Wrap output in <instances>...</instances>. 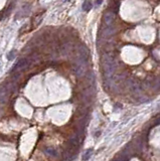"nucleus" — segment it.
Listing matches in <instances>:
<instances>
[{
  "label": "nucleus",
  "instance_id": "1",
  "mask_svg": "<svg viewBox=\"0 0 160 161\" xmlns=\"http://www.w3.org/2000/svg\"><path fill=\"white\" fill-rule=\"evenodd\" d=\"M87 71V66H86V60H82V58H79L77 64L74 67V71L78 77H83V76L86 74Z\"/></svg>",
  "mask_w": 160,
  "mask_h": 161
},
{
  "label": "nucleus",
  "instance_id": "2",
  "mask_svg": "<svg viewBox=\"0 0 160 161\" xmlns=\"http://www.w3.org/2000/svg\"><path fill=\"white\" fill-rule=\"evenodd\" d=\"M11 95L10 91V86H2L0 87V102L1 103H6Z\"/></svg>",
  "mask_w": 160,
  "mask_h": 161
},
{
  "label": "nucleus",
  "instance_id": "3",
  "mask_svg": "<svg viewBox=\"0 0 160 161\" xmlns=\"http://www.w3.org/2000/svg\"><path fill=\"white\" fill-rule=\"evenodd\" d=\"M27 65H28V60H24V58H23V60H18V62H17V64L12 67L11 71H21V69H23L24 67H26Z\"/></svg>",
  "mask_w": 160,
  "mask_h": 161
},
{
  "label": "nucleus",
  "instance_id": "4",
  "mask_svg": "<svg viewBox=\"0 0 160 161\" xmlns=\"http://www.w3.org/2000/svg\"><path fill=\"white\" fill-rule=\"evenodd\" d=\"M79 53H80V56H79V58L87 62L88 58H89V54H90L88 47L85 46V45H82V46L80 47V49H79Z\"/></svg>",
  "mask_w": 160,
  "mask_h": 161
},
{
  "label": "nucleus",
  "instance_id": "5",
  "mask_svg": "<svg viewBox=\"0 0 160 161\" xmlns=\"http://www.w3.org/2000/svg\"><path fill=\"white\" fill-rule=\"evenodd\" d=\"M114 12H112V11H109V12H107L106 14L104 15V22H105V24L107 25V26H110V25H112V23H113V21H114Z\"/></svg>",
  "mask_w": 160,
  "mask_h": 161
},
{
  "label": "nucleus",
  "instance_id": "6",
  "mask_svg": "<svg viewBox=\"0 0 160 161\" xmlns=\"http://www.w3.org/2000/svg\"><path fill=\"white\" fill-rule=\"evenodd\" d=\"M114 33H115V28L112 27L110 25V26H107L104 30H103L102 36H103V37H105V38H106V37H111V36L114 35Z\"/></svg>",
  "mask_w": 160,
  "mask_h": 161
},
{
  "label": "nucleus",
  "instance_id": "7",
  "mask_svg": "<svg viewBox=\"0 0 160 161\" xmlns=\"http://www.w3.org/2000/svg\"><path fill=\"white\" fill-rule=\"evenodd\" d=\"M130 89L134 94H139V93H141V91H142V86L140 84H138V83L132 82L130 84Z\"/></svg>",
  "mask_w": 160,
  "mask_h": 161
},
{
  "label": "nucleus",
  "instance_id": "8",
  "mask_svg": "<svg viewBox=\"0 0 160 161\" xmlns=\"http://www.w3.org/2000/svg\"><path fill=\"white\" fill-rule=\"evenodd\" d=\"M119 5H120V2L118 1V0H116V1H114L113 3H112V5H111L112 12H114V13H116V12H118V9H119Z\"/></svg>",
  "mask_w": 160,
  "mask_h": 161
},
{
  "label": "nucleus",
  "instance_id": "9",
  "mask_svg": "<svg viewBox=\"0 0 160 161\" xmlns=\"http://www.w3.org/2000/svg\"><path fill=\"white\" fill-rule=\"evenodd\" d=\"M152 88H153V90H159V89H160V77L153 80Z\"/></svg>",
  "mask_w": 160,
  "mask_h": 161
},
{
  "label": "nucleus",
  "instance_id": "10",
  "mask_svg": "<svg viewBox=\"0 0 160 161\" xmlns=\"http://www.w3.org/2000/svg\"><path fill=\"white\" fill-rule=\"evenodd\" d=\"M45 152L47 154V155H51V156H56V151L54 149V148L50 147H47L45 149Z\"/></svg>",
  "mask_w": 160,
  "mask_h": 161
},
{
  "label": "nucleus",
  "instance_id": "11",
  "mask_svg": "<svg viewBox=\"0 0 160 161\" xmlns=\"http://www.w3.org/2000/svg\"><path fill=\"white\" fill-rule=\"evenodd\" d=\"M91 8H92L91 1H90V0H86V1L84 2V4H83V9H84L85 11H89Z\"/></svg>",
  "mask_w": 160,
  "mask_h": 161
},
{
  "label": "nucleus",
  "instance_id": "12",
  "mask_svg": "<svg viewBox=\"0 0 160 161\" xmlns=\"http://www.w3.org/2000/svg\"><path fill=\"white\" fill-rule=\"evenodd\" d=\"M93 152V150L92 149H88L86 151V153H85V155L83 156V160H88L90 158V156H91V153Z\"/></svg>",
  "mask_w": 160,
  "mask_h": 161
},
{
  "label": "nucleus",
  "instance_id": "13",
  "mask_svg": "<svg viewBox=\"0 0 160 161\" xmlns=\"http://www.w3.org/2000/svg\"><path fill=\"white\" fill-rule=\"evenodd\" d=\"M87 78H88V80H90V83H93L94 80H95V75H94L93 73H90V74H88Z\"/></svg>",
  "mask_w": 160,
  "mask_h": 161
},
{
  "label": "nucleus",
  "instance_id": "14",
  "mask_svg": "<svg viewBox=\"0 0 160 161\" xmlns=\"http://www.w3.org/2000/svg\"><path fill=\"white\" fill-rule=\"evenodd\" d=\"M14 54H15V51H11V53H9V54H8V60H13L14 58Z\"/></svg>",
  "mask_w": 160,
  "mask_h": 161
},
{
  "label": "nucleus",
  "instance_id": "15",
  "mask_svg": "<svg viewBox=\"0 0 160 161\" xmlns=\"http://www.w3.org/2000/svg\"><path fill=\"white\" fill-rule=\"evenodd\" d=\"M102 2V0H97V4H100Z\"/></svg>",
  "mask_w": 160,
  "mask_h": 161
}]
</instances>
